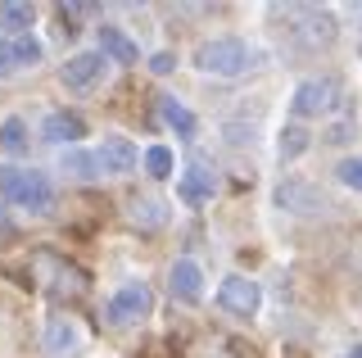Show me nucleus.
<instances>
[{
    "instance_id": "14",
    "label": "nucleus",
    "mask_w": 362,
    "mask_h": 358,
    "mask_svg": "<svg viewBox=\"0 0 362 358\" xmlns=\"http://www.w3.org/2000/svg\"><path fill=\"white\" fill-rule=\"evenodd\" d=\"M41 137L54 141V145H77V141L86 137V122L77 118V114H50V118H45V127H41Z\"/></svg>"
},
{
    "instance_id": "3",
    "label": "nucleus",
    "mask_w": 362,
    "mask_h": 358,
    "mask_svg": "<svg viewBox=\"0 0 362 358\" xmlns=\"http://www.w3.org/2000/svg\"><path fill=\"white\" fill-rule=\"evenodd\" d=\"M290 37L299 41L303 50H322V46H331L335 41V14L331 9H317V5H294L290 9Z\"/></svg>"
},
{
    "instance_id": "22",
    "label": "nucleus",
    "mask_w": 362,
    "mask_h": 358,
    "mask_svg": "<svg viewBox=\"0 0 362 358\" xmlns=\"http://www.w3.org/2000/svg\"><path fill=\"white\" fill-rule=\"evenodd\" d=\"M145 173L150 177H173V150H168V145L145 150Z\"/></svg>"
},
{
    "instance_id": "27",
    "label": "nucleus",
    "mask_w": 362,
    "mask_h": 358,
    "mask_svg": "<svg viewBox=\"0 0 362 358\" xmlns=\"http://www.w3.org/2000/svg\"><path fill=\"white\" fill-rule=\"evenodd\" d=\"M344 358H362V345H354V350H349V354H344Z\"/></svg>"
},
{
    "instance_id": "23",
    "label": "nucleus",
    "mask_w": 362,
    "mask_h": 358,
    "mask_svg": "<svg viewBox=\"0 0 362 358\" xmlns=\"http://www.w3.org/2000/svg\"><path fill=\"white\" fill-rule=\"evenodd\" d=\"M303 150H308V132H299V127L281 132V159H294V154H303Z\"/></svg>"
},
{
    "instance_id": "4",
    "label": "nucleus",
    "mask_w": 362,
    "mask_h": 358,
    "mask_svg": "<svg viewBox=\"0 0 362 358\" xmlns=\"http://www.w3.org/2000/svg\"><path fill=\"white\" fill-rule=\"evenodd\" d=\"M0 195L14 200V204L37 209V214H45L50 200H54L50 182H45L41 173H23V168H9V163H0Z\"/></svg>"
},
{
    "instance_id": "28",
    "label": "nucleus",
    "mask_w": 362,
    "mask_h": 358,
    "mask_svg": "<svg viewBox=\"0 0 362 358\" xmlns=\"http://www.w3.org/2000/svg\"><path fill=\"white\" fill-rule=\"evenodd\" d=\"M0 231H9V218L5 214H0Z\"/></svg>"
},
{
    "instance_id": "6",
    "label": "nucleus",
    "mask_w": 362,
    "mask_h": 358,
    "mask_svg": "<svg viewBox=\"0 0 362 358\" xmlns=\"http://www.w3.org/2000/svg\"><path fill=\"white\" fill-rule=\"evenodd\" d=\"M218 304L226 313H235V318H254L258 304H263V290H258V282H249V277H226L218 286Z\"/></svg>"
},
{
    "instance_id": "7",
    "label": "nucleus",
    "mask_w": 362,
    "mask_h": 358,
    "mask_svg": "<svg viewBox=\"0 0 362 358\" xmlns=\"http://www.w3.org/2000/svg\"><path fill=\"white\" fill-rule=\"evenodd\" d=\"M154 308V295H150V286L145 282H127L113 295V304H109V318L113 322H136V318H145V313Z\"/></svg>"
},
{
    "instance_id": "2",
    "label": "nucleus",
    "mask_w": 362,
    "mask_h": 358,
    "mask_svg": "<svg viewBox=\"0 0 362 358\" xmlns=\"http://www.w3.org/2000/svg\"><path fill=\"white\" fill-rule=\"evenodd\" d=\"M195 69L213 73V77H235V73L249 69V46L235 37H213L195 50Z\"/></svg>"
},
{
    "instance_id": "1",
    "label": "nucleus",
    "mask_w": 362,
    "mask_h": 358,
    "mask_svg": "<svg viewBox=\"0 0 362 358\" xmlns=\"http://www.w3.org/2000/svg\"><path fill=\"white\" fill-rule=\"evenodd\" d=\"M32 282H37L45 295H54V299H82L90 290V277L77 263H68L64 254H54V250L32 254Z\"/></svg>"
},
{
    "instance_id": "13",
    "label": "nucleus",
    "mask_w": 362,
    "mask_h": 358,
    "mask_svg": "<svg viewBox=\"0 0 362 358\" xmlns=\"http://www.w3.org/2000/svg\"><path fill=\"white\" fill-rule=\"evenodd\" d=\"M276 204L290 209V214H317V209H326L322 195H317L313 186H303V182H286V186L276 191Z\"/></svg>"
},
{
    "instance_id": "10",
    "label": "nucleus",
    "mask_w": 362,
    "mask_h": 358,
    "mask_svg": "<svg viewBox=\"0 0 362 358\" xmlns=\"http://www.w3.org/2000/svg\"><path fill=\"white\" fill-rule=\"evenodd\" d=\"M95 154H100V168H105V173H132L136 159H141L127 137H105V145H100Z\"/></svg>"
},
{
    "instance_id": "16",
    "label": "nucleus",
    "mask_w": 362,
    "mask_h": 358,
    "mask_svg": "<svg viewBox=\"0 0 362 358\" xmlns=\"http://www.w3.org/2000/svg\"><path fill=\"white\" fill-rule=\"evenodd\" d=\"M100 54L113 59V64H136V59H141V50H136L118 28H100Z\"/></svg>"
},
{
    "instance_id": "24",
    "label": "nucleus",
    "mask_w": 362,
    "mask_h": 358,
    "mask_svg": "<svg viewBox=\"0 0 362 358\" xmlns=\"http://www.w3.org/2000/svg\"><path fill=\"white\" fill-rule=\"evenodd\" d=\"M339 182H344L349 191H362V159H344V163H339Z\"/></svg>"
},
{
    "instance_id": "12",
    "label": "nucleus",
    "mask_w": 362,
    "mask_h": 358,
    "mask_svg": "<svg viewBox=\"0 0 362 358\" xmlns=\"http://www.w3.org/2000/svg\"><path fill=\"white\" fill-rule=\"evenodd\" d=\"M127 218H132V227H141V231H158L168 222V204L154 200V195H136L127 204Z\"/></svg>"
},
{
    "instance_id": "25",
    "label": "nucleus",
    "mask_w": 362,
    "mask_h": 358,
    "mask_svg": "<svg viewBox=\"0 0 362 358\" xmlns=\"http://www.w3.org/2000/svg\"><path fill=\"white\" fill-rule=\"evenodd\" d=\"M150 69H154L158 77H168V73H173V69H177V59H173V54H168V50H158V54H154V59H150Z\"/></svg>"
},
{
    "instance_id": "19",
    "label": "nucleus",
    "mask_w": 362,
    "mask_h": 358,
    "mask_svg": "<svg viewBox=\"0 0 362 358\" xmlns=\"http://www.w3.org/2000/svg\"><path fill=\"white\" fill-rule=\"evenodd\" d=\"M32 5H14V0H9V5H0V28H9L14 32V37H28V28H32Z\"/></svg>"
},
{
    "instance_id": "8",
    "label": "nucleus",
    "mask_w": 362,
    "mask_h": 358,
    "mask_svg": "<svg viewBox=\"0 0 362 358\" xmlns=\"http://www.w3.org/2000/svg\"><path fill=\"white\" fill-rule=\"evenodd\" d=\"M105 54L100 50H82V54H73V59L64 64V86L68 91H86V86H95L100 77H105Z\"/></svg>"
},
{
    "instance_id": "20",
    "label": "nucleus",
    "mask_w": 362,
    "mask_h": 358,
    "mask_svg": "<svg viewBox=\"0 0 362 358\" xmlns=\"http://www.w3.org/2000/svg\"><path fill=\"white\" fill-rule=\"evenodd\" d=\"M0 145H5L9 154H23V150H28V122H23V118H5V122H0Z\"/></svg>"
},
{
    "instance_id": "9",
    "label": "nucleus",
    "mask_w": 362,
    "mask_h": 358,
    "mask_svg": "<svg viewBox=\"0 0 362 358\" xmlns=\"http://www.w3.org/2000/svg\"><path fill=\"white\" fill-rule=\"evenodd\" d=\"M168 290H173V299H181V304H199L204 295V272L195 259H177L173 272H168Z\"/></svg>"
},
{
    "instance_id": "15",
    "label": "nucleus",
    "mask_w": 362,
    "mask_h": 358,
    "mask_svg": "<svg viewBox=\"0 0 362 358\" xmlns=\"http://www.w3.org/2000/svg\"><path fill=\"white\" fill-rule=\"evenodd\" d=\"M77 345H82L77 322L73 318H50V327H45V350H50V354H73Z\"/></svg>"
},
{
    "instance_id": "18",
    "label": "nucleus",
    "mask_w": 362,
    "mask_h": 358,
    "mask_svg": "<svg viewBox=\"0 0 362 358\" xmlns=\"http://www.w3.org/2000/svg\"><path fill=\"white\" fill-rule=\"evenodd\" d=\"M64 173H73V177H82V182H90V177H100L105 168H100V154L68 150V154H64Z\"/></svg>"
},
{
    "instance_id": "17",
    "label": "nucleus",
    "mask_w": 362,
    "mask_h": 358,
    "mask_svg": "<svg viewBox=\"0 0 362 358\" xmlns=\"http://www.w3.org/2000/svg\"><path fill=\"white\" fill-rule=\"evenodd\" d=\"M158 114H163V122L177 132V137H195V127H199L195 114H190L186 105H177L173 96H163V100H158Z\"/></svg>"
},
{
    "instance_id": "26",
    "label": "nucleus",
    "mask_w": 362,
    "mask_h": 358,
    "mask_svg": "<svg viewBox=\"0 0 362 358\" xmlns=\"http://www.w3.org/2000/svg\"><path fill=\"white\" fill-rule=\"evenodd\" d=\"M9 64H14V59H9V46H0V73H5Z\"/></svg>"
},
{
    "instance_id": "5",
    "label": "nucleus",
    "mask_w": 362,
    "mask_h": 358,
    "mask_svg": "<svg viewBox=\"0 0 362 358\" xmlns=\"http://www.w3.org/2000/svg\"><path fill=\"white\" fill-rule=\"evenodd\" d=\"M335 105H339V82L335 77H308V82H299L294 96H290V109L299 118H326Z\"/></svg>"
},
{
    "instance_id": "11",
    "label": "nucleus",
    "mask_w": 362,
    "mask_h": 358,
    "mask_svg": "<svg viewBox=\"0 0 362 358\" xmlns=\"http://www.w3.org/2000/svg\"><path fill=\"white\" fill-rule=\"evenodd\" d=\"M213 191H218V177L209 173L204 163H195V168H186V177L177 182V195L186 200V204H204Z\"/></svg>"
},
{
    "instance_id": "21",
    "label": "nucleus",
    "mask_w": 362,
    "mask_h": 358,
    "mask_svg": "<svg viewBox=\"0 0 362 358\" xmlns=\"http://www.w3.org/2000/svg\"><path fill=\"white\" fill-rule=\"evenodd\" d=\"M9 59L14 64H41V41L32 37V32L28 37H14L9 41Z\"/></svg>"
}]
</instances>
